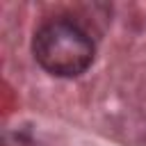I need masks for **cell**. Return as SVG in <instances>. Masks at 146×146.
Instances as JSON below:
<instances>
[{
  "instance_id": "6da1fadb",
  "label": "cell",
  "mask_w": 146,
  "mask_h": 146,
  "mask_svg": "<svg viewBox=\"0 0 146 146\" xmlns=\"http://www.w3.org/2000/svg\"><path fill=\"white\" fill-rule=\"evenodd\" d=\"M32 55L36 64L55 78L82 75L96 57L89 32L68 18L46 21L32 36Z\"/></svg>"
}]
</instances>
